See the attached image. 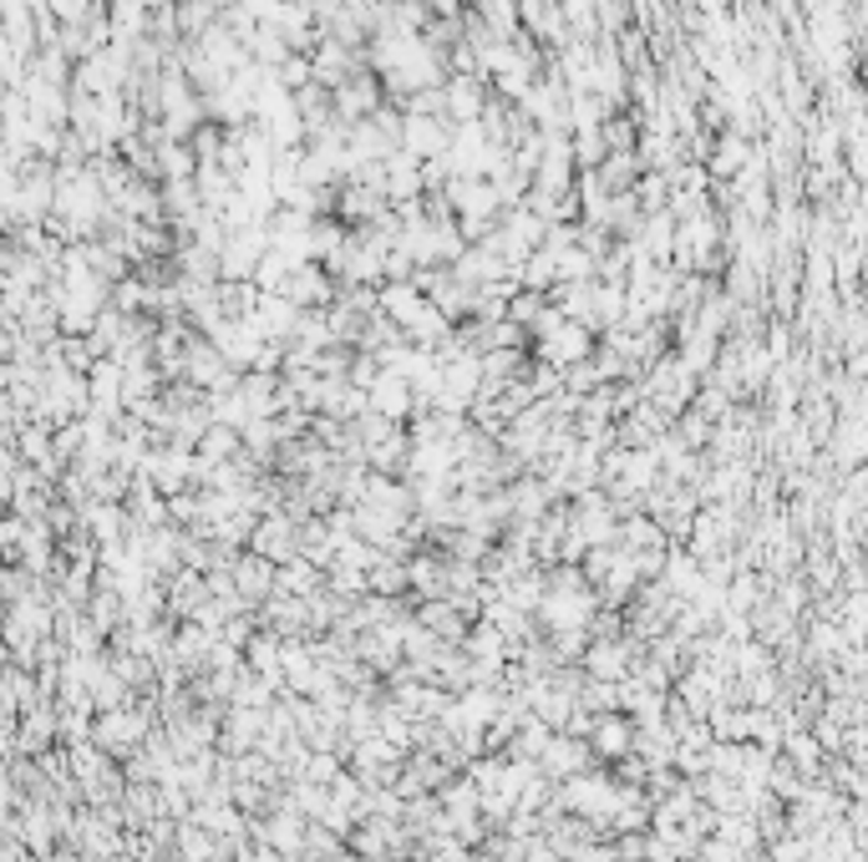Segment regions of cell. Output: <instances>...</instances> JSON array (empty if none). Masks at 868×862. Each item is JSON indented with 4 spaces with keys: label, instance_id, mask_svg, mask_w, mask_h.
Instances as JSON below:
<instances>
[{
    "label": "cell",
    "instance_id": "cell-2",
    "mask_svg": "<svg viewBox=\"0 0 868 862\" xmlns=\"http://www.w3.org/2000/svg\"><path fill=\"white\" fill-rule=\"evenodd\" d=\"M51 15H62L66 25H82V15H87V0H46Z\"/></svg>",
    "mask_w": 868,
    "mask_h": 862
},
{
    "label": "cell",
    "instance_id": "cell-1",
    "mask_svg": "<svg viewBox=\"0 0 868 862\" xmlns=\"http://www.w3.org/2000/svg\"><path fill=\"white\" fill-rule=\"evenodd\" d=\"M447 113L457 117V123H478V113L483 107H488V97H483V87H478V76H453V82H447Z\"/></svg>",
    "mask_w": 868,
    "mask_h": 862
}]
</instances>
